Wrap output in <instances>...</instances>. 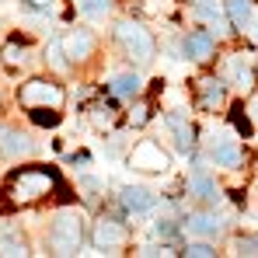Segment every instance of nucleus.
<instances>
[{"label":"nucleus","instance_id":"8","mask_svg":"<svg viewBox=\"0 0 258 258\" xmlns=\"http://www.w3.org/2000/svg\"><path fill=\"white\" fill-rule=\"evenodd\" d=\"M164 122H168V129H171V136H174V147H178L181 154H188V150L196 147V129H192V122H188L181 112H168Z\"/></svg>","mask_w":258,"mask_h":258},{"label":"nucleus","instance_id":"7","mask_svg":"<svg viewBox=\"0 0 258 258\" xmlns=\"http://www.w3.org/2000/svg\"><path fill=\"white\" fill-rule=\"evenodd\" d=\"M59 49H63V56H70L74 63H81V59H87L94 52V35L84 32V28H74L70 35L59 39Z\"/></svg>","mask_w":258,"mask_h":258},{"label":"nucleus","instance_id":"26","mask_svg":"<svg viewBox=\"0 0 258 258\" xmlns=\"http://www.w3.org/2000/svg\"><path fill=\"white\" fill-rule=\"evenodd\" d=\"M112 119H115L112 108H94V126H112Z\"/></svg>","mask_w":258,"mask_h":258},{"label":"nucleus","instance_id":"6","mask_svg":"<svg viewBox=\"0 0 258 258\" xmlns=\"http://www.w3.org/2000/svg\"><path fill=\"white\" fill-rule=\"evenodd\" d=\"M126 241H129V230L119 223V220L101 216V220L94 223V244H98L101 251H115V248H122Z\"/></svg>","mask_w":258,"mask_h":258},{"label":"nucleus","instance_id":"29","mask_svg":"<svg viewBox=\"0 0 258 258\" xmlns=\"http://www.w3.org/2000/svg\"><path fill=\"white\" fill-rule=\"evenodd\" d=\"M140 255H174L168 248H157V244H147V248H140Z\"/></svg>","mask_w":258,"mask_h":258},{"label":"nucleus","instance_id":"20","mask_svg":"<svg viewBox=\"0 0 258 258\" xmlns=\"http://www.w3.org/2000/svg\"><path fill=\"white\" fill-rule=\"evenodd\" d=\"M74 4H77V11L87 14V18H98V14H105L112 7V0H74Z\"/></svg>","mask_w":258,"mask_h":258},{"label":"nucleus","instance_id":"1","mask_svg":"<svg viewBox=\"0 0 258 258\" xmlns=\"http://www.w3.org/2000/svg\"><path fill=\"white\" fill-rule=\"evenodd\" d=\"M56 185H59V181H56V174L49 171V168H18V171L7 178V185L0 188V196H4L0 206H4V210L32 206V203L45 199Z\"/></svg>","mask_w":258,"mask_h":258},{"label":"nucleus","instance_id":"32","mask_svg":"<svg viewBox=\"0 0 258 258\" xmlns=\"http://www.w3.org/2000/svg\"><path fill=\"white\" fill-rule=\"evenodd\" d=\"M255 115H258V112H255Z\"/></svg>","mask_w":258,"mask_h":258},{"label":"nucleus","instance_id":"14","mask_svg":"<svg viewBox=\"0 0 258 258\" xmlns=\"http://www.w3.org/2000/svg\"><path fill=\"white\" fill-rule=\"evenodd\" d=\"M223 7H227V18H230V25L244 32V25H248V18H251V0H227Z\"/></svg>","mask_w":258,"mask_h":258},{"label":"nucleus","instance_id":"22","mask_svg":"<svg viewBox=\"0 0 258 258\" xmlns=\"http://www.w3.org/2000/svg\"><path fill=\"white\" fill-rule=\"evenodd\" d=\"M32 112V122L39 126H56L59 122V108H28Z\"/></svg>","mask_w":258,"mask_h":258},{"label":"nucleus","instance_id":"21","mask_svg":"<svg viewBox=\"0 0 258 258\" xmlns=\"http://www.w3.org/2000/svg\"><path fill=\"white\" fill-rule=\"evenodd\" d=\"M181 255H188V258H213L216 248H213V244H206V241H188Z\"/></svg>","mask_w":258,"mask_h":258},{"label":"nucleus","instance_id":"13","mask_svg":"<svg viewBox=\"0 0 258 258\" xmlns=\"http://www.w3.org/2000/svg\"><path fill=\"white\" fill-rule=\"evenodd\" d=\"M25 59H28V49H25V42H18V39H11V42L0 49V63H4L7 70H18Z\"/></svg>","mask_w":258,"mask_h":258},{"label":"nucleus","instance_id":"15","mask_svg":"<svg viewBox=\"0 0 258 258\" xmlns=\"http://www.w3.org/2000/svg\"><path fill=\"white\" fill-rule=\"evenodd\" d=\"M108 91H112L115 98H136V94H140V77H136V74H119V77L108 84Z\"/></svg>","mask_w":258,"mask_h":258},{"label":"nucleus","instance_id":"3","mask_svg":"<svg viewBox=\"0 0 258 258\" xmlns=\"http://www.w3.org/2000/svg\"><path fill=\"white\" fill-rule=\"evenodd\" d=\"M115 42H119V49L126 52L129 59H136V63H150V59L157 56L154 35H150L140 21H119V25H115Z\"/></svg>","mask_w":258,"mask_h":258},{"label":"nucleus","instance_id":"5","mask_svg":"<svg viewBox=\"0 0 258 258\" xmlns=\"http://www.w3.org/2000/svg\"><path fill=\"white\" fill-rule=\"evenodd\" d=\"M129 164L136 168V171H168V154L161 150V143H154V140H140L136 147H133V154H129Z\"/></svg>","mask_w":258,"mask_h":258},{"label":"nucleus","instance_id":"25","mask_svg":"<svg viewBox=\"0 0 258 258\" xmlns=\"http://www.w3.org/2000/svg\"><path fill=\"white\" fill-rule=\"evenodd\" d=\"M154 234H157V237H174L178 227H174L171 220H157V223H154Z\"/></svg>","mask_w":258,"mask_h":258},{"label":"nucleus","instance_id":"19","mask_svg":"<svg viewBox=\"0 0 258 258\" xmlns=\"http://www.w3.org/2000/svg\"><path fill=\"white\" fill-rule=\"evenodd\" d=\"M230 77L237 81V87H244V91H248V87L255 84V77H251L248 63H241V59H234V63H230Z\"/></svg>","mask_w":258,"mask_h":258},{"label":"nucleus","instance_id":"27","mask_svg":"<svg viewBox=\"0 0 258 258\" xmlns=\"http://www.w3.org/2000/svg\"><path fill=\"white\" fill-rule=\"evenodd\" d=\"M237 251H241V255H258V237H248V241H237Z\"/></svg>","mask_w":258,"mask_h":258},{"label":"nucleus","instance_id":"16","mask_svg":"<svg viewBox=\"0 0 258 258\" xmlns=\"http://www.w3.org/2000/svg\"><path fill=\"white\" fill-rule=\"evenodd\" d=\"M213 161L220 164V168H241V150L234 147V143H220V147H213Z\"/></svg>","mask_w":258,"mask_h":258},{"label":"nucleus","instance_id":"12","mask_svg":"<svg viewBox=\"0 0 258 258\" xmlns=\"http://www.w3.org/2000/svg\"><path fill=\"white\" fill-rule=\"evenodd\" d=\"M185 223H188V234H203V237L220 234V216H213V213H192Z\"/></svg>","mask_w":258,"mask_h":258},{"label":"nucleus","instance_id":"10","mask_svg":"<svg viewBox=\"0 0 258 258\" xmlns=\"http://www.w3.org/2000/svg\"><path fill=\"white\" fill-rule=\"evenodd\" d=\"M28 150H32V143H28L18 129L0 126V154H4V157H25Z\"/></svg>","mask_w":258,"mask_h":258},{"label":"nucleus","instance_id":"17","mask_svg":"<svg viewBox=\"0 0 258 258\" xmlns=\"http://www.w3.org/2000/svg\"><path fill=\"white\" fill-rule=\"evenodd\" d=\"M188 188H192L199 199H206V203H216V199H220V192H216V181H210L206 174H192V178H188Z\"/></svg>","mask_w":258,"mask_h":258},{"label":"nucleus","instance_id":"28","mask_svg":"<svg viewBox=\"0 0 258 258\" xmlns=\"http://www.w3.org/2000/svg\"><path fill=\"white\" fill-rule=\"evenodd\" d=\"M234 126L241 129V133H244V136H248V133H251V122H248V115H241V112H234Z\"/></svg>","mask_w":258,"mask_h":258},{"label":"nucleus","instance_id":"23","mask_svg":"<svg viewBox=\"0 0 258 258\" xmlns=\"http://www.w3.org/2000/svg\"><path fill=\"white\" fill-rule=\"evenodd\" d=\"M147 119H150V105H147V101H136V108L129 112V122H133V126H143Z\"/></svg>","mask_w":258,"mask_h":258},{"label":"nucleus","instance_id":"24","mask_svg":"<svg viewBox=\"0 0 258 258\" xmlns=\"http://www.w3.org/2000/svg\"><path fill=\"white\" fill-rule=\"evenodd\" d=\"M0 255H28V248H25V241H0Z\"/></svg>","mask_w":258,"mask_h":258},{"label":"nucleus","instance_id":"9","mask_svg":"<svg viewBox=\"0 0 258 258\" xmlns=\"http://www.w3.org/2000/svg\"><path fill=\"white\" fill-rule=\"evenodd\" d=\"M185 52L196 59V63H210L216 56V42H213V35L206 32V28H199V32H192L188 39H185Z\"/></svg>","mask_w":258,"mask_h":258},{"label":"nucleus","instance_id":"2","mask_svg":"<svg viewBox=\"0 0 258 258\" xmlns=\"http://www.w3.org/2000/svg\"><path fill=\"white\" fill-rule=\"evenodd\" d=\"M84 244V216L77 210H63L56 213L52 227H49V248L52 255H77Z\"/></svg>","mask_w":258,"mask_h":258},{"label":"nucleus","instance_id":"30","mask_svg":"<svg viewBox=\"0 0 258 258\" xmlns=\"http://www.w3.org/2000/svg\"><path fill=\"white\" fill-rule=\"evenodd\" d=\"M25 4H28L32 11H49V7H52V0H25Z\"/></svg>","mask_w":258,"mask_h":258},{"label":"nucleus","instance_id":"18","mask_svg":"<svg viewBox=\"0 0 258 258\" xmlns=\"http://www.w3.org/2000/svg\"><path fill=\"white\" fill-rule=\"evenodd\" d=\"M223 101H227L223 84H220V81H203V105H206V108H220Z\"/></svg>","mask_w":258,"mask_h":258},{"label":"nucleus","instance_id":"31","mask_svg":"<svg viewBox=\"0 0 258 258\" xmlns=\"http://www.w3.org/2000/svg\"><path fill=\"white\" fill-rule=\"evenodd\" d=\"M244 28H251V39L258 42V14H255V11H251V18H248V25H244Z\"/></svg>","mask_w":258,"mask_h":258},{"label":"nucleus","instance_id":"11","mask_svg":"<svg viewBox=\"0 0 258 258\" xmlns=\"http://www.w3.org/2000/svg\"><path fill=\"white\" fill-rule=\"evenodd\" d=\"M119 199H122V206H126L129 213H147V210L154 206V196H150L147 188H140V185H126V188L119 192Z\"/></svg>","mask_w":258,"mask_h":258},{"label":"nucleus","instance_id":"4","mask_svg":"<svg viewBox=\"0 0 258 258\" xmlns=\"http://www.w3.org/2000/svg\"><path fill=\"white\" fill-rule=\"evenodd\" d=\"M18 98H21V105H25V108H59L67 94H63V87L56 84V81L32 77L28 84H21Z\"/></svg>","mask_w":258,"mask_h":258}]
</instances>
